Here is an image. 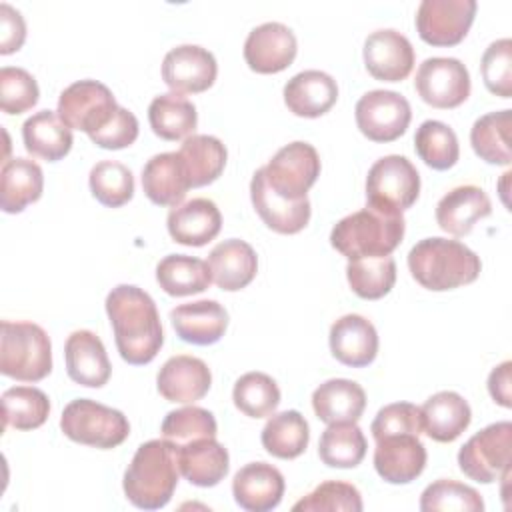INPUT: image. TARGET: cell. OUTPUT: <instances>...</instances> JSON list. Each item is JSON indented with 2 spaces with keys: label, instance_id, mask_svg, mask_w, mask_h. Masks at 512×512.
Listing matches in <instances>:
<instances>
[{
  "label": "cell",
  "instance_id": "6da1fadb",
  "mask_svg": "<svg viewBox=\"0 0 512 512\" xmlns=\"http://www.w3.org/2000/svg\"><path fill=\"white\" fill-rule=\"evenodd\" d=\"M106 314L124 362L144 366L164 344L160 314L148 292L134 284H118L106 296Z\"/></svg>",
  "mask_w": 512,
  "mask_h": 512
},
{
  "label": "cell",
  "instance_id": "7a4b0ae2",
  "mask_svg": "<svg viewBox=\"0 0 512 512\" xmlns=\"http://www.w3.org/2000/svg\"><path fill=\"white\" fill-rule=\"evenodd\" d=\"M408 268L422 288L444 292L474 282L482 270V262L466 244L432 236L410 248Z\"/></svg>",
  "mask_w": 512,
  "mask_h": 512
},
{
  "label": "cell",
  "instance_id": "3957f363",
  "mask_svg": "<svg viewBox=\"0 0 512 512\" xmlns=\"http://www.w3.org/2000/svg\"><path fill=\"white\" fill-rule=\"evenodd\" d=\"M176 450L168 440H148L134 452L122 480L126 498L142 510L164 508L178 486Z\"/></svg>",
  "mask_w": 512,
  "mask_h": 512
},
{
  "label": "cell",
  "instance_id": "277c9868",
  "mask_svg": "<svg viewBox=\"0 0 512 512\" xmlns=\"http://www.w3.org/2000/svg\"><path fill=\"white\" fill-rule=\"evenodd\" d=\"M404 230L402 214L366 206L334 224L330 244L348 260L390 256L400 246Z\"/></svg>",
  "mask_w": 512,
  "mask_h": 512
},
{
  "label": "cell",
  "instance_id": "5b68a950",
  "mask_svg": "<svg viewBox=\"0 0 512 512\" xmlns=\"http://www.w3.org/2000/svg\"><path fill=\"white\" fill-rule=\"evenodd\" d=\"M0 372L20 382H40L52 372V344L42 326L2 320Z\"/></svg>",
  "mask_w": 512,
  "mask_h": 512
},
{
  "label": "cell",
  "instance_id": "8992f818",
  "mask_svg": "<svg viewBox=\"0 0 512 512\" xmlns=\"http://www.w3.org/2000/svg\"><path fill=\"white\" fill-rule=\"evenodd\" d=\"M60 430L72 442L110 450L128 438L130 424L116 408L90 398H76L64 408L60 416Z\"/></svg>",
  "mask_w": 512,
  "mask_h": 512
},
{
  "label": "cell",
  "instance_id": "52a82bcc",
  "mask_svg": "<svg viewBox=\"0 0 512 512\" xmlns=\"http://www.w3.org/2000/svg\"><path fill=\"white\" fill-rule=\"evenodd\" d=\"M420 194V174L416 166L400 154L378 158L366 176V206L402 214Z\"/></svg>",
  "mask_w": 512,
  "mask_h": 512
},
{
  "label": "cell",
  "instance_id": "ba28073f",
  "mask_svg": "<svg viewBox=\"0 0 512 512\" xmlns=\"http://www.w3.org/2000/svg\"><path fill=\"white\" fill-rule=\"evenodd\" d=\"M262 170L276 196L298 202L308 198L306 192L320 176V156L312 144L296 140L282 146Z\"/></svg>",
  "mask_w": 512,
  "mask_h": 512
},
{
  "label": "cell",
  "instance_id": "9c48e42d",
  "mask_svg": "<svg viewBox=\"0 0 512 512\" xmlns=\"http://www.w3.org/2000/svg\"><path fill=\"white\" fill-rule=\"evenodd\" d=\"M512 424L494 422L476 432L458 452V466L470 480L480 484L496 482L510 468Z\"/></svg>",
  "mask_w": 512,
  "mask_h": 512
},
{
  "label": "cell",
  "instance_id": "30bf717a",
  "mask_svg": "<svg viewBox=\"0 0 512 512\" xmlns=\"http://www.w3.org/2000/svg\"><path fill=\"white\" fill-rule=\"evenodd\" d=\"M116 110V98L106 84L98 80H78L60 92L56 112L68 128L92 136L112 120Z\"/></svg>",
  "mask_w": 512,
  "mask_h": 512
},
{
  "label": "cell",
  "instance_id": "8fae6325",
  "mask_svg": "<svg viewBox=\"0 0 512 512\" xmlns=\"http://www.w3.org/2000/svg\"><path fill=\"white\" fill-rule=\"evenodd\" d=\"M358 130L372 142L398 140L412 118L410 102L394 90H370L354 108Z\"/></svg>",
  "mask_w": 512,
  "mask_h": 512
},
{
  "label": "cell",
  "instance_id": "7c38bea8",
  "mask_svg": "<svg viewBox=\"0 0 512 512\" xmlns=\"http://www.w3.org/2000/svg\"><path fill=\"white\" fill-rule=\"evenodd\" d=\"M414 88L434 108H456L470 96V72L458 58H426L416 70Z\"/></svg>",
  "mask_w": 512,
  "mask_h": 512
},
{
  "label": "cell",
  "instance_id": "4fadbf2b",
  "mask_svg": "<svg viewBox=\"0 0 512 512\" xmlns=\"http://www.w3.org/2000/svg\"><path fill=\"white\" fill-rule=\"evenodd\" d=\"M474 0H422L416 10L418 36L430 46L460 44L476 16Z\"/></svg>",
  "mask_w": 512,
  "mask_h": 512
},
{
  "label": "cell",
  "instance_id": "5bb4252c",
  "mask_svg": "<svg viewBox=\"0 0 512 512\" xmlns=\"http://www.w3.org/2000/svg\"><path fill=\"white\" fill-rule=\"evenodd\" d=\"M218 74L216 58L196 44H182L166 52L162 80L176 94H198L208 90Z\"/></svg>",
  "mask_w": 512,
  "mask_h": 512
},
{
  "label": "cell",
  "instance_id": "9a60e30c",
  "mask_svg": "<svg viewBox=\"0 0 512 512\" xmlns=\"http://www.w3.org/2000/svg\"><path fill=\"white\" fill-rule=\"evenodd\" d=\"M298 52L294 32L282 22H264L250 30L244 42V60L258 74L286 70Z\"/></svg>",
  "mask_w": 512,
  "mask_h": 512
},
{
  "label": "cell",
  "instance_id": "2e32d148",
  "mask_svg": "<svg viewBox=\"0 0 512 512\" xmlns=\"http://www.w3.org/2000/svg\"><path fill=\"white\" fill-rule=\"evenodd\" d=\"M426 448L418 434H392L376 440L374 468L388 484H408L426 468Z\"/></svg>",
  "mask_w": 512,
  "mask_h": 512
},
{
  "label": "cell",
  "instance_id": "e0dca14e",
  "mask_svg": "<svg viewBox=\"0 0 512 512\" xmlns=\"http://www.w3.org/2000/svg\"><path fill=\"white\" fill-rule=\"evenodd\" d=\"M362 56L370 76L382 82H400L414 68V48L410 40L392 28L368 34Z\"/></svg>",
  "mask_w": 512,
  "mask_h": 512
},
{
  "label": "cell",
  "instance_id": "ac0fdd59",
  "mask_svg": "<svg viewBox=\"0 0 512 512\" xmlns=\"http://www.w3.org/2000/svg\"><path fill=\"white\" fill-rule=\"evenodd\" d=\"M212 384L208 364L196 356L178 354L168 358L156 376L158 392L168 402L194 404L204 398Z\"/></svg>",
  "mask_w": 512,
  "mask_h": 512
},
{
  "label": "cell",
  "instance_id": "d6986e66",
  "mask_svg": "<svg viewBox=\"0 0 512 512\" xmlns=\"http://www.w3.org/2000/svg\"><path fill=\"white\" fill-rule=\"evenodd\" d=\"M282 472L266 462H250L242 466L232 480L236 504L248 512H268L282 502L284 496Z\"/></svg>",
  "mask_w": 512,
  "mask_h": 512
},
{
  "label": "cell",
  "instance_id": "ffe728a7",
  "mask_svg": "<svg viewBox=\"0 0 512 512\" xmlns=\"http://www.w3.org/2000/svg\"><path fill=\"white\" fill-rule=\"evenodd\" d=\"M330 352L344 366L364 368L378 354V332L374 324L360 314H344L330 326Z\"/></svg>",
  "mask_w": 512,
  "mask_h": 512
},
{
  "label": "cell",
  "instance_id": "44dd1931",
  "mask_svg": "<svg viewBox=\"0 0 512 512\" xmlns=\"http://www.w3.org/2000/svg\"><path fill=\"white\" fill-rule=\"evenodd\" d=\"M68 376L86 388H102L112 374V366L102 340L90 330H74L64 344Z\"/></svg>",
  "mask_w": 512,
  "mask_h": 512
},
{
  "label": "cell",
  "instance_id": "7402d4cb",
  "mask_svg": "<svg viewBox=\"0 0 512 512\" xmlns=\"http://www.w3.org/2000/svg\"><path fill=\"white\" fill-rule=\"evenodd\" d=\"M250 198L262 222L278 234H296L310 220V200L290 202L276 196L268 186L262 168H258L250 180Z\"/></svg>",
  "mask_w": 512,
  "mask_h": 512
},
{
  "label": "cell",
  "instance_id": "603a6c76",
  "mask_svg": "<svg viewBox=\"0 0 512 512\" xmlns=\"http://www.w3.org/2000/svg\"><path fill=\"white\" fill-rule=\"evenodd\" d=\"M166 226L174 242L184 246H204L218 236L222 214L212 200L192 198L168 212Z\"/></svg>",
  "mask_w": 512,
  "mask_h": 512
},
{
  "label": "cell",
  "instance_id": "cb8c5ba5",
  "mask_svg": "<svg viewBox=\"0 0 512 512\" xmlns=\"http://www.w3.org/2000/svg\"><path fill=\"white\" fill-rule=\"evenodd\" d=\"M170 322L180 340L208 346L224 336L228 328V312L216 300H196L172 308Z\"/></svg>",
  "mask_w": 512,
  "mask_h": 512
},
{
  "label": "cell",
  "instance_id": "d4e9b609",
  "mask_svg": "<svg viewBox=\"0 0 512 512\" xmlns=\"http://www.w3.org/2000/svg\"><path fill=\"white\" fill-rule=\"evenodd\" d=\"M492 212V202L488 194L474 184L456 186L446 192L436 204L438 226L452 236H466L472 232L474 224Z\"/></svg>",
  "mask_w": 512,
  "mask_h": 512
},
{
  "label": "cell",
  "instance_id": "484cf974",
  "mask_svg": "<svg viewBox=\"0 0 512 512\" xmlns=\"http://www.w3.org/2000/svg\"><path fill=\"white\" fill-rule=\"evenodd\" d=\"M174 450L180 474L194 486L212 488L230 470L228 450L216 438H198Z\"/></svg>",
  "mask_w": 512,
  "mask_h": 512
},
{
  "label": "cell",
  "instance_id": "4316f807",
  "mask_svg": "<svg viewBox=\"0 0 512 512\" xmlns=\"http://www.w3.org/2000/svg\"><path fill=\"white\" fill-rule=\"evenodd\" d=\"M338 100L336 80L322 70L294 74L284 86V104L294 116L318 118Z\"/></svg>",
  "mask_w": 512,
  "mask_h": 512
},
{
  "label": "cell",
  "instance_id": "83f0119b",
  "mask_svg": "<svg viewBox=\"0 0 512 512\" xmlns=\"http://www.w3.org/2000/svg\"><path fill=\"white\" fill-rule=\"evenodd\" d=\"M208 268L212 282L226 290L236 292L246 288L258 272V256L254 248L238 238L216 244L208 254Z\"/></svg>",
  "mask_w": 512,
  "mask_h": 512
},
{
  "label": "cell",
  "instance_id": "f1b7e54d",
  "mask_svg": "<svg viewBox=\"0 0 512 512\" xmlns=\"http://www.w3.org/2000/svg\"><path fill=\"white\" fill-rule=\"evenodd\" d=\"M422 430L436 442H454L472 420L470 404L454 390L432 394L420 408Z\"/></svg>",
  "mask_w": 512,
  "mask_h": 512
},
{
  "label": "cell",
  "instance_id": "f546056e",
  "mask_svg": "<svg viewBox=\"0 0 512 512\" xmlns=\"http://www.w3.org/2000/svg\"><path fill=\"white\" fill-rule=\"evenodd\" d=\"M142 188L156 206L182 204L190 182L178 152H162L152 156L142 168Z\"/></svg>",
  "mask_w": 512,
  "mask_h": 512
},
{
  "label": "cell",
  "instance_id": "4dcf8cb0",
  "mask_svg": "<svg viewBox=\"0 0 512 512\" xmlns=\"http://www.w3.org/2000/svg\"><path fill=\"white\" fill-rule=\"evenodd\" d=\"M312 408L324 424L358 422L366 408V392L354 380L330 378L312 392Z\"/></svg>",
  "mask_w": 512,
  "mask_h": 512
},
{
  "label": "cell",
  "instance_id": "1f68e13d",
  "mask_svg": "<svg viewBox=\"0 0 512 512\" xmlns=\"http://www.w3.org/2000/svg\"><path fill=\"white\" fill-rule=\"evenodd\" d=\"M44 190L42 168L30 158H10L2 164L0 206L6 214H18L40 200Z\"/></svg>",
  "mask_w": 512,
  "mask_h": 512
},
{
  "label": "cell",
  "instance_id": "d6a6232c",
  "mask_svg": "<svg viewBox=\"0 0 512 512\" xmlns=\"http://www.w3.org/2000/svg\"><path fill=\"white\" fill-rule=\"evenodd\" d=\"M22 140L24 148L42 160L58 162L72 148V128H68L58 112L40 110L26 118L22 124Z\"/></svg>",
  "mask_w": 512,
  "mask_h": 512
},
{
  "label": "cell",
  "instance_id": "836d02e7",
  "mask_svg": "<svg viewBox=\"0 0 512 512\" xmlns=\"http://www.w3.org/2000/svg\"><path fill=\"white\" fill-rule=\"evenodd\" d=\"M178 156L182 160L190 188H202L220 178L228 152L220 138L210 134H192L182 142Z\"/></svg>",
  "mask_w": 512,
  "mask_h": 512
},
{
  "label": "cell",
  "instance_id": "e575fe53",
  "mask_svg": "<svg viewBox=\"0 0 512 512\" xmlns=\"http://www.w3.org/2000/svg\"><path fill=\"white\" fill-rule=\"evenodd\" d=\"M148 122L152 132L168 142L186 140L198 124L196 106L182 94L166 92L156 96L148 106Z\"/></svg>",
  "mask_w": 512,
  "mask_h": 512
},
{
  "label": "cell",
  "instance_id": "d590c367",
  "mask_svg": "<svg viewBox=\"0 0 512 512\" xmlns=\"http://www.w3.org/2000/svg\"><path fill=\"white\" fill-rule=\"evenodd\" d=\"M156 280L170 296H192L210 286L212 274L208 262L196 256L168 254L156 266Z\"/></svg>",
  "mask_w": 512,
  "mask_h": 512
},
{
  "label": "cell",
  "instance_id": "8d00e7d4",
  "mask_svg": "<svg viewBox=\"0 0 512 512\" xmlns=\"http://www.w3.org/2000/svg\"><path fill=\"white\" fill-rule=\"evenodd\" d=\"M262 446L268 454L280 460L298 458L310 440L306 418L298 410H284L272 414L262 428Z\"/></svg>",
  "mask_w": 512,
  "mask_h": 512
},
{
  "label": "cell",
  "instance_id": "74e56055",
  "mask_svg": "<svg viewBox=\"0 0 512 512\" xmlns=\"http://www.w3.org/2000/svg\"><path fill=\"white\" fill-rule=\"evenodd\" d=\"M512 110H498L480 116L470 130V144L476 156L488 164L508 166L510 154V122Z\"/></svg>",
  "mask_w": 512,
  "mask_h": 512
},
{
  "label": "cell",
  "instance_id": "f35d334b",
  "mask_svg": "<svg viewBox=\"0 0 512 512\" xmlns=\"http://www.w3.org/2000/svg\"><path fill=\"white\" fill-rule=\"evenodd\" d=\"M366 438L356 422L328 424L318 442V456L330 468H356L366 456Z\"/></svg>",
  "mask_w": 512,
  "mask_h": 512
},
{
  "label": "cell",
  "instance_id": "ab89813d",
  "mask_svg": "<svg viewBox=\"0 0 512 512\" xmlns=\"http://www.w3.org/2000/svg\"><path fill=\"white\" fill-rule=\"evenodd\" d=\"M418 158L432 170H448L460 158L456 132L440 120H424L414 134Z\"/></svg>",
  "mask_w": 512,
  "mask_h": 512
},
{
  "label": "cell",
  "instance_id": "60d3db41",
  "mask_svg": "<svg viewBox=\"0 0 512 512\" xmlns=\"http://www.w3.org/2000/svg\"><path fill=\"white\" fill-rule=\"evenodd\" d=\"M50 414L48 396L34 386H12L2 394V422L4 428L16 430L40 428Z\"/></svg>",
  "mask_w": 512,
  "mask_h": 512
},
{
  "label": "cell",
  "instance_id": "b9f144b4",
  "mask_svg": "<svg viewBox=\"0 0 512 512\" xmlns=\"http://www.w3.org/2000/svg\"><path fill=\"white\" fill-rule=\"evenodd\" d=\"M346 278L356 296L364 300H378L394 288L396 262L392 256L348 260Z\"/></svg>",
  "mask_w": 512,
  "mask_h": 512
},
{
  "label": "cell",
  "instance_id": "7bdbcfd3",
  "mask_svg": "<svg viewBox=\"0 0 512 512\" xmlns=\"http://www.w3.org/2000/svg\"><path fill=\"white\" fill-rule=\"evenodd\" d=\"M232 400L242 414L250 418H264L274 414L278 408L280 388L274 378L264 372H246L236 380Z\"/></svg>",
  "mask_w": 512,
  "mask_h": 512
},
{
  "label": "cell",
  "instance_id": "ee69618b",
  "mask_svg": "<svg viewBox=\"0 0 512 512\" xmlns=\"http://www.w3.org/2000/svg\"><path fill=\"white\" fill-rule=\"evenodd\" d=\"M88 184L92 196L108 208H120L134 196V176L130 168L114 160H102L94 164L88 176Z\"/></svg>",
  "mask_w": 512,
  "mask_h": 512
},
{
  "label": "cell",
  "instance_id": "f6af8a7d",
  "mask_svg": "<svg viewBox=\"0 0 512 512\" xmlns=\"http://www.w3.org/2000/svg\"><path fill=\"white\" fill-rule=\"evenodd\" d=\"M160 432L164 440L178 448L198 438H216L218 426L210 410L200 406H184L164 416Z\"/></svg>",
  "mask_w": 512,
  "mask_h": 512
},
{
  "label": "cell",
  "instance_id": "bcb514c9",
  "mask_svg": "<svg viewBox=\"0 0 512 512\" xmlns=\"http://www.w3.org/2000/svg\"><path fill=\"white\" fill-rule=\"evenodd\" d=\"M420 510H460V512H482L484 500L472 488L456 480H436L428 484L420 496Z\"/></svg>",
  "mask_w": 512,
  "mask_h": 512
},
{
  "label": "cell",
  "instance_id": "7dc6e473",
  "mask_svg": "<svg viewBox=\"0 0 512 512\" xmlns=\"http://www.w3.org/2000/svg\"><path fill=\"white\" fill-rule=\"evenodd\" d=\"M362 496L356 486L340 480H328L298 500L294 512H360Z\"/></svg>",
  "mask_w": 512,
  "mask_h": 512
},
{
  "label": "cell",
  "instance_id": "c3c4849f",
  "mask_svg": "<svg viewBox=\"0 0 512 512\" xmlns=\"http://www.w3.org/2000/svg\"><path fill=\"white\" fill-rule=\"evenodd\" d=\"M40 90L36 78L16 66L0 70V108L6 114H22L38 102Z\"/></svg>",
  "mask_w": 512,
  "mask_h": 512
},
{
  "label": "cell",
  "instance_id": "681fc988",
  "mask_svg": "<svg viewBox=\"0 0 512 512\" xmlns=\"http://www.w3.org/2000/svg\"><path fill=\"white\" fill-rule=\"evenodd\" d=\"M480 72L486 88L500 96H512V40L500 38L494 40L482 54Z\"/></svg>",
  "mask_w": 512,
  "mask_h": 512
},
{
  "label": "cell",
  "instance_id": "f907efd6",
  "mask_svg": "<svg viewBox=\"0 0 512 512\" xmlns=\"http://www.w3.org/2000/svg\"><path fill=\"white\" fill-rule=\"evenodd\" d=\"M370 432H372L374 440H380V438L392 436V434H404V432L420 436V432H424L420 408L410 402L388 404L378 410L376 418L372 420Z\"/></svg>",
  "mask_w": 512,
  "mask_h": 512
},
{
  "label": "cell",
  "instance_id": "816d5d0a",
  "mask_svg": "<svg viewBox=\"0 0 512 512\" xmlns=\"http://www.w3.org/2000/svg\"><path fill=\"white\" fill-rule=\"evenodd\" d=\"M138 130V118L128 108L118 106L112 120L88 138L104 150H122L134 144V140L138 138Z\"/></svg>",
  "mask_w": 512,
  "mask_h": 512
},
{
  "label": "cell",
  "instance_id": "f5cc1de1",
  "mask_svg": "<svg viewBox=\"0 0 512 512\" xmlns=\"http://www.w3.org/2000/svg\"><path fill=\"white\" fill-rule=\"evenodd\" d=\"M26 40V22L22 14L10 4H0V54H12L22 48Z\"/></svg>",
  "mask_w": 512,
  "mask_h": 512
},
{
  "label": "cell",
  "instance_id": "db71d44e",
  "mask_svg": "<svg viewBox=\"0 0 512 512\" xmlns=\"http://www.w3.org/2000/svg\"><path fill=\"white\" fill-rule=\"evenodd\" d=\"M510 372H512V362L504 360L488 376V392H490L492 400L496 404L504 406V408L512 406V386H510L512 378H510Z\"/></svg>",
  "mask_w": 512,
  "mask_h": 512
}]
</instances>
